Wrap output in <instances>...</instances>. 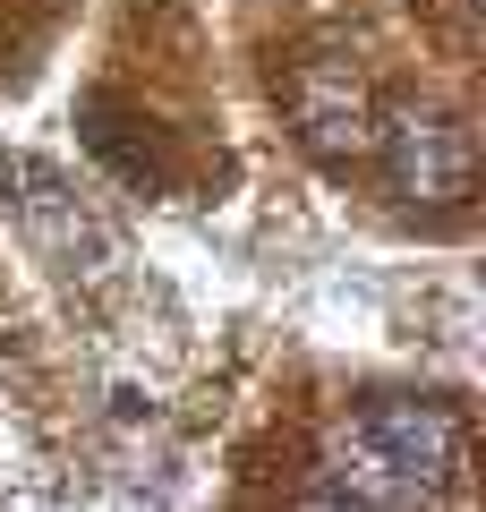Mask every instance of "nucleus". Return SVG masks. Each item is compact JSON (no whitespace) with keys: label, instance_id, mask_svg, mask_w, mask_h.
I'll list each match as a JSON object with an SVG mask.
<instances>
[{"label":"nucleus","instance_id":"obj_1","mask_svg":"<svg viewBox=\"0 0 486 512\" xmlns=\"http://www.w3.org/2000/svg\"><path fill=\"white\" fill-rule=\"evenodd\" d=\"M469 470V419L452 402H376L324 444L316 504H435Z\"/></svg>","mask_w":486,"mask_h":512},{"label":"nucleus","instance_id":"obj_2","mask_svg":"<svg viewBox=\"0 0 486 512\" xmlns=\"http://www.w3.org/2000/svg\"><path fill=\"white\" fill-rule=\"evenodd\" d=\"M282 111H290V128H299V146L316 154V163H333V171H350V163L376 154V94H367V77L350 69L342 52L290 60Z\"/></svg>","mask_w":486,"mask_h":512},{"label":"nucleus","instance_id":"obj_3","mask_svg":"<svg viewBox=\"0 0 486 512\" xmlns=\"http://www.w3.org/2000/svg\"><path fill=\"white\" fill-rule=\"evenodd\" d=\"M376 154H384V180H393L401 205H418V214H444V205L469 197V137L452 111H384L376 120Z\"/></svg>","mask_w":486,"mask_h":512},{"label":"nucleus","instance_id":"obj_4","mask_svg":"<svg viewBox=\"0 0 486 512\" xmlns=\"http://www.w3.org/2000/svg\"><path fill=\"white\" fill-rule=\"evenodd\" d=\"M0 180H9V188H26V197H18V214H26V231H35L43 248L60 256V265H94V256H103V231H94V222L77 214V197H69V188H60L43 163H9Z\"/></svg>","mask_w":486,"mask_h":512}]
</instances>
